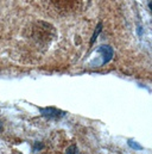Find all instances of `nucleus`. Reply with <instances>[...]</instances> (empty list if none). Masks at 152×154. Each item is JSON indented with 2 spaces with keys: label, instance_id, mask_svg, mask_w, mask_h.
<instances>
[{
  "label": "nucleus",
  "instance_id": "obj_1",
  "mask_svg": "<svg viewBox=\"0 0 152 154\" xmlns=\"http://www.w3.org/2000/svg\"><path fill=\"white\" fill-rule=\"evenodd\" d=\"M39 112L42 114L43 117L45 118H50V119H56V118H60L64 115L63 111H60L55 108H45V109H39Z\"/></svg>",
  "mask_w": 152,
  "mask_h": 154
},
{
  "label": "nucleus",
  "instance_id": "obj_2",
  "mask_svg": "<svg viewBox=\"0 0 152 154\" xmlns=\"http://www.w3.org/2000/svg\"><path fill=\"white\" fill-rule=\"evenodd\" d=\"M99 53L102 54V65L107 63L113 57V49L110 45H101L99 47Z\"/></svg>",
  "mask_w": 152,
  "mask_h": 154
},
{
  "label": "nucleus",
  "instance_id": "obj_3",
  "mask_svg": "<svg viewBox=\"0 0 152 154\" xmlns=\"http://www.w3.org/2000/svg\"><path fill=\"white\" fill-rule=\"evenodd\" d=\"M101 26H102V25H101V23H100V24L98 25V28H96V31L94 32V35H93V37H92V41H90V44H93V43H94V41H95V38H96V37H98V35L100 34V31H101Z\"/></svg>",
  "mask_w": 152,
  "mask_h": 154
},
{
  "label": "nucleus",
  "instance_id": "obj_4",
  "mask_svg": "<svg viewBox=\"0 0 152 154\" xmlns=\"http://www.w3.org/2000/svg\"><path fill=\"white\" fill-rule=\"evenodd\" d=\"M77 147H76V145H72L70 147H68V149H67V152L66 154H77Z\"/></svg>",
  "mask_w": 152,
  "mask_h": 154
},
{
  "label": "nucleus",
  "instance_id": "obj_5",
  "mask_svg": "<svg viewBox=\"0 0 152 154\" xmlns=\"http://www.w3.org/2000/svg\"><path fill=\"white\" fill-rule=\"evenodd\" d=\"M40 148H43V145H42V143H36L34 151H37V149H40Z\"/></svg>",
  "mask_w": 152,
  "mask_h": 154
}]
</instances>
